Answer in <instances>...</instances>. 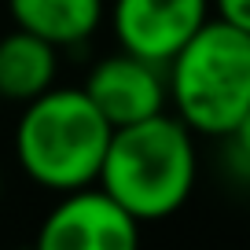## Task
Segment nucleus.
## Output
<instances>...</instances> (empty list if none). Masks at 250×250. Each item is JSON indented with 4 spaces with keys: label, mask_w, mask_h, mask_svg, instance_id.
Returning a JSON list of instances; mask_svg holds the SVG:
<instances>
[{
    "label": "nucleus",
    "mask_w": 250,
    "mask_h": 250,
    "mask_svg": "<svg viewBox=\"0 0 250 250\" xmlns=\"http://www.w3.org/2000/svg\"><path fill=\"white\" fill-rule=\"evenodd\" d=\"M199 180L195 133L173 110L110 133L96 184L140 225L166 221L191 199Z\"/></svg>",
    "instance_id": "obj_1"
},
{
    "label": "nucleus",
    "mask_w": 250,
    "mask_h": 250,
    "mask_svg": "<svg viewBox=\"0 0 250 250\" xmlns=\"http://www.w3.org/2000/svg\"><path fill=\"white\" fill-rule=\"evenodd\" d=\"M110 133V122L96 110L85 88L52 85L37 100L22 103L15 125L19 169L55 195L88 188L100 177Z\"/></svg>",
    "instance_id": "obj_2"
},
{
    "label": "nucleus",
    "mask_w": 250,
    "mask_h": 250,
    "mask_svg": "<svg viewBox=\"0 0 250 250\" xmlns=\"http://www.w3.org/2000/svg\"><path fill=\"white\" fill-rule=\"evenodd\" d=\"M162 70L173 114L195 136L225 140L250 107V33L210 15Z\"/></svg>",
    "instance_id": "obj_3"
},
{
    "label": "nucleus",
    "mask_w": 250,
    "mask_h": 250,
    "mask_svg": "<svg viewBox=\"0 0 250 250\" xmlns=\"http://www.w3.org/2000/svg\"><path fill=\"white\" fill-rule=\"evenodd\" d=\"M140 221L100 184H88L55 199L30 250H140Z\"/></svg>",
    "instance_id": "obj_4"
},
{
    "label": "nucleus",
    "mask_w": 250,
    "mask_h": 250,
    "mask_svg": "<svg viewBox=\"0 0 250 250\" xmlns=\"http://www.w3.org/2000/svg\"><path fill=\"white\" fill-rule=\"evenodd\" d=\"M210 15V0H110V33L122 52L166 66Z\"/></svg>",
    "instance_id": "obj_5"
},
{
    "label": "nucleus",
    "mask_w": 250,
    "mask_h": 250,
    "mask_svg": "<svg viewBox=\"0 0 250 250\" xmlns=\"http://www.w3.org/2000/svg\"><path fill=\"white\" fill-rule=\"evenodd\" d=\"M81 88L96 103V110L110 122V129H122V125L169 110L162 66L140 59V55H129L122 48L96 62Z\"/></svg>",
    "instance_id": "obj_6"
},
{
    "label": "nucleus",
    "mask_w": 250,
    "mask_h": 250,
    "mask_svg": "<svg viewBox=\"0 0 250 250\" xmlns=\"http://www.w3.org/2000/svg\"><path fill=\"white\" fill-rule=\"evenodd\" d=\"M8 15L19 30L62 52L100 33L107 19V0H8Z\"/></svg>",
    "instance_id": "obj_7"
},
{
    "label": "nucleus",
    "mask_w": 250,
    "mask_h": 250,
    "mask_svg": "<svg viewBox=\"0 0 250 250\" xmlns=\"http://www.w3.org/2000/svg\"><path fill=\"white\" fill-rule=\"evenodd\" d=\"M52 85H59V48L19 26L4 33L0 37V100L22 107Z\"/></svg>",
    "instance_id": "obj_8"
},
{
    "label": "nucleus",
    "mask_w": 250,
    "mask_h": 250,
    "mask_svg": "<svg viewBox=\"0 0 250 250\" xmlns=\"http://www.w3.org/2000/svg\"><path fill=\"white\" fill-rule=\"evenodd\" d=\"M225 140H228V155H232L235 162H239L243 169L250 173V107H247V114H243L239 122L228 129Z\"/></svg>",
    "instance_id": "obj_9"
},
{
    "label": "nucleus",
    "mask_w": 250,
    "mask_h": 250,
    "mask_svg": "<svg viewBox=\"0 0 250 250\" xmlns=\"http://www.w3.org/2000/svg\"><path fill=\"white\" fill-rule=\"evenodd\" d=\"M210 11H213V19L250 33V0H210Z\"/></svg>",
    "instance_id": "obj_10"
},
{
    "label": "nucleus",
    "mask_w": 250,
    "mask_h": 250,
    "mask_svg": "<svg viewBox=\"0 0 250 250\" xmlns=\"http://www.w3.org/2000/svg\"><path fill=\"white\" fill-rule=\"evenodd\" d=\"M0 195H4V169H0Z\"/></svg>",
    "instance_id": "obj_11"
}]
</instances>
